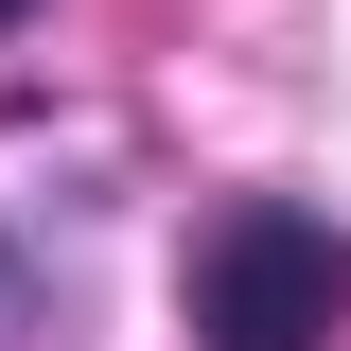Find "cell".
I'll return each mask as SVG.
<instances>
[{
    "label": "cell",
    "mask_w": 351,
    "mask_h": 351,
    "mask_svg": "<svg viewBox=\"0 0 351 351\" xmlns=\"http://www.w3.org/2000/svg\"><path fill=\"white\" fill-rule=\"evenodd\" d=\"M0 18H18V0H0Z\"/></svg>",
    "instance_id": "cell-2"
},
{
    "label": "cell",
    "mask_w": 351,
    "mask_h": 351,
    "mask_svg": "<svg viewBox=\"0 0 351 351\" xmlns=\"http://www.w3.org/2000/svg\"><path fill=\"white\" fill-rule=\"evenodd\" d=\"M334 316H351V246L316 211H281V193L193 246V334L211 351H334Z\"/></svg>",
    "instance_id": "cell-1"
}]
</instances>
